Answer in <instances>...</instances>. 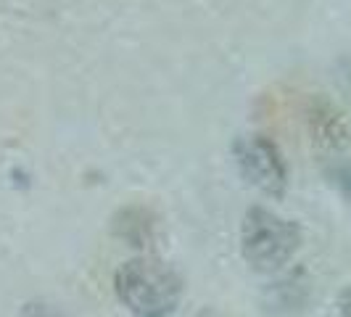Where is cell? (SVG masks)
I'll return each instance as SVG.
<instances>
[{
	"mask_svg": "<svg viewBox=\"0 0 351 317\" xmlns=\"http://www.w3.org/2000/svg\"><path fill=\"white\" fill-rule=\"evenodd\" d=\"M114 291L132 317H172L182 299V278L156 257H135L119 264Z\"/></svg>",
	"mask_w": 351,
	"mask_h": 317,
	"instance_id": "1",
	"label": "cell"
},
{
	"mask_svg": "<svg viewBox=\"0 0 351 317\" xmlns=\"http://www.w3.org/2000/svg\"><path fill=\"white\" fill-rule=\"evenodd\" d=\"M301 230L296 222L282 220L280 214L251 207L241 225V254L254 270L275 272L299 251Z\"/></svg>",
	"mask_w": 351,
	"mask_h": 317,
	"instance_id": "2",
	"label": "cell"
},
{
	"mask_svg": "<svg viewBox=\"0 0 351 317\" xmlns=\"http://www.w3.org/2000/svg\"><path fill=\"white\" fill-rule=\"evenodd\" d=\"M235 158L241 175L267 196H282L288 185V167L280 148L264 135H248L235 141Z\"/></svg>",
	"mask_w": 351,
	"mask_h": 317,
	"instance_id": "3",
	"label": "cell"
},
{
	"mask_svg": "<svg viewBox=\"0 0 351 317\" xmlns=\"http://www.w3.org/2000/svg\"><path fill=\"white\" fill-rule=\"evenodd\" d=\"M154 228H156L154 214L143 207L122 209L114 220V233L130 246H148L154 241Z\"/></svg>",
	"mask_w": 351,
	"mask_h": 317,
	"instance_id": "4",
	"label": "cell"
},
{
	"mask_svg": "<svg viewBox=\"0 0 351 317\" xmlns=\"http://www.w3.org/2000/svg\"><path fill=\"white\" fill-rule=\"evenodd\" d=\"M19 317H66V315H64V312H58V309H53L51 304L29 301V304H24V307H21Z\"/></svg>",
	"mask_w": 351,
	"mask_h": 317,
	"instance_id": "5",
	"label": "cell"
},
{
	"mask_svg": "<svg viewBox=\"0 0 351 317\" xmlns=\"http://www.w3.org/2000/svg\"><path fill=\"white\" fill-rule=\"evenodd\" d=\"M338 312H341V317H351V285L338 299Z\"/></svg>",
	"mask_w": 351,
	"mask_h": 317,
	"instance_id": "6",
	"label": "cell"
}]
</instances>
